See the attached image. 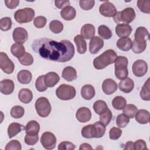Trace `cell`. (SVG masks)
Returning <instances> with one entry per match:
<instances>
[{
  "label": "cell",
  "mask_w": 150,
  "mask_h": 150,
  "mask_svg": "<svg viewBox=\"0 0 150 150\" xmlns=\"http://www.w3.org/2000/svg\"><path fill=\"white\" fill-rule=\"evenodd\" d=\"M137 6L139 11L145 13H150V1L149 0H138Z\"/></svg>",
  "instance_id": "42"
},
{
  "label": "cell",
  "mask_w": 150,
  "mask_h": 150,
  "mask_svg": "<svg viewBox=\"0 0 150 150\" xmlns=\"http://www.w3.org/2000/svg\"><path fill=\"white\" fill-rule=\"evenodd\" d=\"M122 134V130L117 127H112L110 129L109 137L111 139H118Z\"/></svg>",
  "instance_id": "50"
},
{
  "label": "cell",
  "mask_w": 150,
  "mask_h": 150,
  "mask_svg": "<svg viewBox=\"0 0 150 150\" xmlns=\"http://www.w3.org/2000/svg\"><path fill=\"white\" fill-rule=\"evenodd\" d=\"M117 83L111 79H106L102 83V90L107 95H111L117 90Z\"/></svg>",
  "instance_id": "13"
},
{
  "label": "cell",
  "mask_w": 150,
  "mask_h": 150,
  "mask_svg": "<svg viewBox=\"0 0 150 150\" xmlns=\"http://www.w3.org/2000/svg\"><path fill=\"white\" fill-rule=\"evenodd\" d=\"M32 78L30 71L27 70H22L17 74V79L18 81L22 84H27L29 83Z\"/></svg>",
  "instance_id": "29"
},
{
  "label": "cell",
  "mask_w": 150,
  "mask_h": 150,
  "mask_svg": "<svg viewBox=\"0 0 150 150\" xmlns=\"http://www.w3.org/2000/svg\"><path fill=\"white\" fill-rule=\"evenodd\" d=\"M112 112L110 109H107L105 112L100 114V121L104 125H108L112 119Z\"/></svg>",
  "instance_id": "44"
},
{
  "label": "cell",
  "mask_w": 150,
  "mask_h": 150,
  "mask_svg": "<svg viewBox=\"0 0 150 150\" xmlns=\"http://www.w3.org/2000/svg\"><path fill=\"white\" fill-rule=\"evenodd\" d=\"M47 22V19L45 16H38L34 19L33 24L37 28H43Z\"/></svg>",
  "instance_id": "52"
},
{
  "label": "cell",
  "mask_w": 150,
  "mask_h": 150,
  "mask_svg": "<svg viewBox=\"0 0 150 150\" xmlns=\"http://www.w3.org/2000/svg\"><path fill=\"white\" fill-rule=\"evenodd\" d=\"M60 80V77L55 72L50 71L45 75V82L47 87H54Z\"/></svg>",
  "instance_id": "21"
},
{
  "label": "cell",
  "mask_w": 150,
  "mask_h": 150,
  "mask_svg": "<svg viewBox=\"0 0 150 150\" xmlns=\"http://www.w3.org/2000/svg\"><path fill=\"white\" fill-rule=\"evenodd\" d=\"M81 135L86 138H96V131L93 124H88L83 127L81 129Z\"/></svg>",
  "instance_id": "32"
},
{
  "label": "cell",
  "mask_w": 150,
  "mask_h": 150,
  "mask_svg": "<svg viewBox=\"0 0 150 150\" xmlns=\"http://www.w3.org/2000/svg\"><path fill=\"white\" fill-rule=\"evenodd\" d=\"M146 47V42H138L134 40L132 42L131 49L135 53H142Z\"/></svg>",
  "instance_id": "37"
},
{
  "label": "cell",
  "mask_w": 150,
  "mask_h": 150,
  "mask_svg": "<svg viewBox=\"0 0 150 150\" xmlns=\"http://www.w3.org/2000/svg\"><path fill=\"white\" fill-rule=\"evenodd\" d=\"M75 148L76 146L73 143L68 141H63L58 145L59 150H73Z\"/></svg>",
  "instance_id": "54"
},
{
  "label": "cell",
  "mask_w": 150,
  "mask_h": 150,
  "mask_svg": "<svg viewBox=\"0 0 150 150\" xmlns=\"http://www.w3.org/2000/svg\"><path fill=\"white\" fill-rule=\"evenodd\" d=\"M117 47L122 51L129 50L132 47V40L129 38H120L117 42Z\"/></svg>",
  "instance_id": "31"
},
{
  "label": "cell",
  "mask_w": 150,
  "mask_h": 150,
  "mask_svg": "<svg viewBox=\"0 0 150 150\" xmlns=\"http://www.w3.org/2000/svg\"><path fill=\"white\" fill-rule=\"evenodd\" d=\"M74 42L77 47V51L80 54H84L87 50V43L85 39L80 35L74 38Z\"/></svg>",
  "instance_id": "28"
},
{
  "label": "cell",
  "mask_w": 150,
  "mask_h": 150,
  "mask_svg": "<svg viewBox=\"0 0 150 150\" xmlns=\"http://www.w3.org/2000/svg\"><path fill=\"white\" fill-rule=\"evenodd\" d=\"M93 107L95 112L99 115L105 112L108 109V107L105 101L101 100L95 101Z\"/></svg>",
  "instance_id": "36"
},
{
  "label": "cell",
  "mask_w": 150,
  "mask_h": 150,
  "mask_svg": "<svg viewBox=\"0 0 150 150\" xmlns=\"http://www.w3.org/2000/svg\"><path fill=\"white\" fill-rule=\"evenodd\" d=\"M5 5L7 8L9 9H14L18 6L19 4V1L18 0H5Z\"/></svg>",
  "instance_id": "57"
},
{
  "label": "cell",
  "mask_w": 150,
  "mask_h": 150,
  "mask_svg": "<svg viewBox=\"0 0 150 150\" xmlns=\"http://www.w3.org/2000/svg\"><path fill=\"white\" fill-rule=\"evenodd\" d=\"M135 18V12L132 8H127L122 11L117 12L113 16L114 21L117 23H129Z\"/></svg>",
  "instance_id": "4"
},
{
  "label": "cell",
  "mask_w": 150,
  "mask_h": 150,
  "mask_svg": "<svg viewBox=\"0 0 150 150\" xmlns=\"http://www.w3.org/2000/svg\"><path fill=\"white\" fill-rule=\"evenodd\" d=\"M11 52L13 56L18 59L26 53L24 46L22 44L19 43H15L11 46Z\"/></svg>",
  "instance_id": "33"
},
{
  "label": "cell",
  "mask_w": 150,
  "mask_h": 150,
  "mask_svg": "<svg viewBox=\"0 0 150 150\" xmlns=\"http://www.w3.org/2000/svg\"><path fill=\"white\" fill-rule=\"evenodd\" d=\"M0 68L6 74L13 73L15 68L13 63L4 52L0 53Z\"/></svg>",
  "instance_id": "9"
},
{
  "label": "cell",
  "mask_w": 150,
  "mask_h": 150,
  "mask_svg": "<svg viewBox=\"0 0 150 150\" xmlns=\"http://www.w3.org/2000/svg\"><path fill=\"white\" fill-rule=\"evenodd\" d=\"M35 87L39 92H43L47 90V86L45 82V75H41L38 77L35 81Z\"/></svg>",
  "instance_id": "43"
},
{
  "label": "cell",
  "mask_w": 150,
  "mask_h": 150,
  "mask_svg": "<svg viewBox=\"0 0 150 150\" xmlns=\"http://www.w3.org/2000/svg\"><path fill=\"white\" fill-rule=\"evenodd\" d=\"M60 15L66 21H71L76 17V11L73 6L69 5L62 9Z\"/></svg>",
  "instance_id": "22"
},
{
  "label": "cell",
  "mask_w": 150,
  "mask_h": 150,
  "mask_svg": "<svg viewBox=\"0 0 150 150\" xmlns=\"http://www.w3.org/2000/svg\"><path fill=\"white\" fill-rule=\"evenodd\" d=\"M93 125L95 127L96 131V138H101L105 134V125H104L100 121H97Z\"/></svg>",
  "instance_id": "47"
},
{
  "label": "cell",
  "mask_w": 150,
  "mask_h": 150,
  "mask_svg": "<svg viewBox=\"0 0 150 150\" xmlns=\"http://www.w3.org/2000/svg\"><path fill=\"white\" fill-rule=\"evenodd\" d=\"M23 129H25V126H23V125L17 122L11 123L8 126L7 129L9 138H12Z\"/></svg>",
  "instance_id": "30"
},
{
  "label": "cell",
  "mask_w": 150,
  "mask_h": 150,
  "mask_svg": "<svg viewBox=\"0 0 150 150\" xmlns=\"http://www.w3.org/2000/svg\"><path fill=\"white\" fill-rule=\"evenodd\" d=\"M93 148L91 146L87 143H83L81 144L80 146L79 147V149L84 150V149H92Z\"/></svg>",
  "instance_id": "59"
},
{
  "label": "cell",
  "mask_w": 150,
  "mask_h": 150,
  "mask_svg": "<svg viewBox=\"0 0 150 150\" xmlns=\"http://www.w3.org/2000/svg\"><path fill=\"white\" fill-rule=\"evenodd\" d=\"M94 0H88V1H80L79 5L80 8L85 11H88L93 8L94 6Z\"/></svg>",
  "instance_id": "51"
},
{
  "label": "cell",
  "mask_w": 150,
  "mask_h": 150,
  "mask_svg": "<svg viewBox=\"0 0 150 150\" xmlns=\"http://www.w3.org/2000/svg\"><path fill=\"white\" fill-rule=\"evenodd\" d=\"M103 46V40L98 36H94L91 39L89 43V51L91 54H96Z\"/></svg>",
  "instance_id": "15"
},
{
  "label": "cell",
  "mask_w": 150,
  "mask_h": 150,
  "mask_svg": "<svg viewBox=\"0 0 150 150\" xmlns=\"http://www.w3.org/2000/svg\"><path fill=\"white\" fill-rule=\"evenodd\" d=\"M24 130L26 134L38 135L40 131V125L36 121L31 120L27 123Z\"/></svg>",
  "instance_id": "24"
},
{
  "label": "cell",
  "mask_w": 150,
  "mask_h": 150,
  "mask_svg": "<svg viewBox=\"0 0 150 150\" xmlns=\"http://www.w3.org/2000/svg\"><path fill=\"white\" fill-rule=\"evenodd\" d=\"M32 48L42 57L57 62L70 60L75 52L73 44L68 40L57 42L46 38L35 40Z\"/></svg>",
  "instance_id": "1"
},
{
  "label": "cell",
  "mask_w": 150,
  "mask_h": 150,
  "mask_svg": "<svg viewBox=\"0 0 150 150\" xmlns=\"http://www.w3.org/2000/svg\"><path fill=\"white\" fill-rule=\"evenodd\" d=\"M149 33L146 28L139 26L137 28L134 34V40L138 42H146L149 39Z\"/></svg>",
  "instance_id": "19"
},
{
  "label": "cell",
  "mask_w": 150,
  "mask_h": 150,
  "mask_svg": "<svg viewBox=\"0 0 150 150\" xmlns=\"http://www.w3.org/2000/svg\"><path fill=\"white\" fill-rule=\"evenodd\" d=\"M146 149H148L146 147V144L143 139H138L134 142V149L141 150Z\"/></svg>",
  "instance_id": "55"
},
{
  "label": "cell",
  "mask_w": 150,
  "mask_h": 150,
  "mask_svg": "<svg viewBox=\"0 0 150 150\" xmlns=\"http://www.w3.org/2000/svg\"><path fill=\"white\" fill-rule=\"evenodd\" d=\"M122 110L123 114L128 116L129 118H133L135 117V115L138 111V108L134 104H129L126 105Z\"/></svg>",
  "instance_id": "39"
},
{
  "label": "cell",
  "mask_w": 150,
  "mask_h": 150,
  "mask_svg": "<svg viewBox=\"0 0 150 150\" xmlns=\"http://www.w3.org/2000/svg\"><path fill=\"white\" fill-rule=\"evenodd\" d=\"M39 140V136L38 135H29L26 134L25 137V142L28 145H35Z\"/></svg>",
  "instance_id": "53"
},
{
  "label": "cell",
  "mask_w": 150,
  "mask_h": 150,
  "mask_svg": "<svg viewBox=\"0 0 150 150\" xmlns=\"http://www.w3.org/2000/svg\"><path fill=\"white\" fill-rule=\"evenodd\" d=\"M62 77L68 81L76 80L77 77L76 70L71 66L66 67L63 70Z\"/></svg>",
  "instance_id": "26"
},
{
  "label": "cell",
  "mask_w": 150,
  "mask_h": 150,
  "mask_svg": "<svg viewBox=\"0 0 150 150\" xmlns=\"http://www.w3.org/2000/svg\"><path fill=\"white\" fill-rule=\"evenodd\" d=\"M95 94L94 88L91 84H86L81 88V95L82 97L86 100L92 99L94 97Z\"/></svg>",
  "instance_id": "25"
},
{
  "label": "cell",
  "mask_w": 150,
  "mask_h": 150,
  "mask_svg": "<svg viewBox=\"0 0 150 150\" xmlns=\"http://www.w3.org/2000/svg\"><path fill=\"white\" fill-rule=\"evenodd\" d=\"M132 70L135 76L142 77L148 71L147 63L142 59L137 60L132 64Z\"/></svg>",
  "instance_id": "10"
},
{
  "label": "cell",
  "mask_w": 150,
  "mask_h": 150,
  "mask_svg": "<svg viewBox=\"0 0 150 150\" xmlns=\"http://www.w3.org/2000/svg\"><path fill=\"white\" fill-rule=\"evenodd\" d=\"M115 76L119 79L122 80L128 75L127 66L128 64V59L122 56H117L115 60Z\"/></svg>",
  "instance_id": "3"
},
{
  "label": "cell",
  "mask_w": 150,
  "mask_h": 150,
  "mask_svg": "<svg viewBox=\"0 0 150 150\" xmlns=\"http://www.w3.org/2000/svg\"><path fill=\"white\" fill-rule=\"evenodd\" d=\"M126 105L127 101L125 98L122 96H116L112 101V105L115 110H122Z\"/></svg>",
  "instance_id": "35"
},
{
  "label": "cell",
  "mask_w": 150,
  "mask_h": 150,
  "mask_svg": "<svg viewBox=\"0 0 150 150\" xmlns=\"http://www.w3.org/2000/svg\"><path fill=\"white\" fill-rule=\"evenodd\" d=\"M80 33L84 39H91L95 35V28L92 24H85L81 27Z\"/></svg>",
  "instance_id": "20"
},
{
  "label": "cell",
  "mask_w": 150,
  "mask_h": 150,
  "mask_svg": "<svg viewBox=\"0 0 150 150\" xmlns=\"http://www.w3.org/2000/svg\"><path fill=\"white\" fill-rule=\"evenodd\" d=\"M24 113L25 110L21 105L13 106L10 111L11 116L14 118H20L22 117Z\"/></svg>",
  "instance_id": "41"
},
{
  "label": "cell",
  "mask_w": 150,
  "mask_h": 150,
  "mask_svg": "<svg viewBox=\"0 0 150 150\" xmlns=\"http://www.w3.org/2000/svg\"><path fill=\"white\" fill-rule=\"evenodd\" d=\"M18 60L23 66H30L33 63V57L29 53H25L22 56L18 58Z\"/></svg>",
  "instance_id": "46"
},
{
  "label": "cell",
  "mask_w": 150,
  "mask_h": 150,
  "mask_svg": "<svg viewBox=\"0 0 150 150\" xmlns=\"http://www.w3.org/2000/svg\"><path fill=\"white\" fill-rule=\"evenodd\" d=\"M135 120L139 124H148L149 122V118L150 115L148 111L141 109L138 110L135 115Z\"/></svg>",
  "instance_id": "23"
},
{
  "label": "cell",
  "mask_w": 150,
  "mask_h": 150,
  "mask_svg": "<svg viewBox=\"0 0 150 150\" xmlns=\"http://www.w3.org/2000/svg\"><path fill=\"white\" fill-rule=\"evenodd\" d=\"M117 56L114 50H107L94 59L93 66L97 70L103 69L107 66L114 63Z\"/></svg>",
  "instance_id": "2"
},
{
  "label": "cell",
  "mask_w": 150,
  "mask_h": 150,
  "mask_svg": "<svg viewBox=\"0 0 150 150\" xmlns=\"http://www.w3.org/2000/svg\"><path fill=\"white\" fill-rule=\"evenodd\" d=\"M35 11L31 8H25L17 10L14 13V19L19 23H28L33 20Z\"/></svg>",
  "instance_id": "6"
},
{
  "label": "cell",
  "mask_w": 150,
  "mask_h": 150,
  "mask_svg": "<svg viewBox=\"0 0 150 150\" xmlns=\"http://www.w3.org/2000/svg\"><path fill=\"white\" fill-rule=\"evenodd\" d=\"M40 142L46 149H53L56 146V138L53 133L49 131L45 132L41 136Z\"/></svg>",
  "instance_id": "8"
},
{
  "label": "cell",
  "mask_w": 150,
  "mask_h": 150,
  "mask_svg": "<svg viewBox=\"0 0 150 150\" xmlns=\"http://www.w3.org/2000/svg\"><path fill=\"white\" fill-rule=\"evenodd\" d=\"M55 6L59 9H63L64 7L70 5V1L69 0H56L54 1Z\"/></svg>",
  "instance_id": "56"
},
{
  "label": "cell",
  "mask_w": 150,
  "mask_h": 150,
  "mask_svg": "<svg viewBox=\"0 0 150 150\" xmlns=\"http://www.w3.org/2000/svg\"><path fill=\"white\" fill-rule=\"evenodd\" d=\"M77 120L82 123L89 121L91 117V112L90 110L87 107H81L77 110L76 113Z\"/></svg>",
  "instance_id": "14"
},
{
  "label": "cell",
  "mask_w": 150,
  "mask_h": 150,
  "mask_svg": "<svg viewBox=\"0 0 150 150\" xmlns=\"http://www.w3.org/2000/svg\"><path fill=\"white\" fill-rule=\"evenodd\" d=\"M5 149L6 150L14 149V150H21L22 149L21 144L19 141L16 139L11 140L6 145Z\"/></svg>",
  "instance_id": "49"
},
{
  "label": "cell",
  "mask_w": 150,
  "mask_h": 150,
  "mask_svg": "<svg viewBox=\"0 0 150 150\" xmlns=\"http://www.w3.org/2000/svg\"><path fill=\"white\" fill-rule=\"evenodd\" d=\"M129 122V118L124 114H119L116 118V124L120 128H124Z\"/></svg>",
  "instance_id": "45"
},
{
  "label": "cell",
  "mask_w": 150,
  "mask_h": 150,
  "mask_svg": "<svg viewBox=\"0 0 150 150\" xmlns=\"http://www.w3.org/2000/svg\"><path fill=\"white\" fill-rule=\"evenodd\" d=\"M56 94L58 98L62 100H69L75 97L76 91L73 86L62 84L56 89Z\"/></svg>",
  "instance_id": "5"
},
{
  "label": "cell",
  "mask_w": 150,
  "mask_h": 150,
  "mask_svg": "<svg viewBox=\"0 0 150 150\" xmlns=\"http://www.w3.org/2000/svg\"><path fill=\"white\" fill-rule=\"evenodd\" d=\"M49 29L54 33H59L63 29V25L58 20H53L50 22Z\"/></svg>",
  "instance_id": "40"
},
{
  "label": "cell",
  "mask_w": 150,
  "mask_h": 150,
  "mask_svg": "<svg viewBox=\"0 0 150 150\" xmlns=\"http://www.w3.org/2000/svg\"><path fill=\"white\" fill-rule=\"evenodd\" d=\"M98 34L104 39H110L112 36V32L105 25H100L98 28Z\"/></svg>",
  "instance_id": "38"
},
{
  "label": "cell",
  "mask_w": 150,
  "mask_h": 150,
  "mask_svg": "<svg viewBox=\"0 0 150 150\" xmlns=\"http://www.w3.org/2000/svg\"><path fill=\"white\" fill-rule=\"evenodd\" d=\"M19 100L24 104H28L31 102L33 98V93L28 88H22L18 93Z\"/></svg>",
  "instance_id": "27"
},
{
  "label": "cell",
  "mask_w": 150,
  "mask_h": 150,
  "mask_svg": "<svg viewBox=\"0 0 150 150\" xmlns=\"http://www.w3.org/2000/svg\"><path fill=\"white\" fill-rule=\"evenodd\" d=\"M15 88V84L12 80L4 79L0 82L1 93L5 95H9L13 93Z\"/></svg>",
  "instance_id": "17"
},
{
  "label": "cell",
  "mask_w": 150,
  "mask_h": 150,
  "mask_svg": "<svg viewBox=\"0 0 150 150\" xmlns=\"http://www.w3.org/2000/svg\"><path fill=\"white\" fill-rule=\"evenodd\" d=\"M123 145L124 146V149H134V142L132 141H128Z\"/></svg>",
  "instance_id": "58"
},
{
  "label": "cell",
  "mask_w": 150,
  "mask_h": 150,
  "mask_svg": "<svg viewBox=\"0 0 150 150\" xmlns=\"http://www.w3.org/2000/svg\"><path fill=\"white\" fill-rule=\"evenodd\" d=\"M134 87V82L129 77H125L121 80L118 84V88L120 91L125 93H130Z\"/></svg>",
  "instance_id": "18"
},
{
  "label": "cell",
  "mask_w": 150,
  "mask_h": 150,
  "mask_svg": "<svg viewBox=\"0 0 150 150\" xmlns=\"http://www.w3.org/2000/svg\"><path fill=\"white\" fill-rule=\"evenodd\" d=\"M36 111L38 114L42 117H47L51 112V105L48 100L45 97H40L38 98L35 104Z\"/></svg>",
  "instance_id": "7"
},
{
  "label": "cell",
  "mask_w": 150,
  "mask_h": 150,
  "mask_svg": "<svg viewBox=\"0 0 150 150\" xmlns=\"http://www.w3.org/2000/svg\"><path fill=\"white\" fill-rule=\"evenodd\" d=\"M132 31V27L127 23L117 24L115 26V33L120 38H128Z\"/></svg>",
  "instance_id": "16"
},
{
  "label": "cell",
  "mask_w": 150,
  "mask_h": 150,
  "mask_svg": "<svg viewBox=\"0 0 150 150\" xmlns=\"http://www.w3.org/2000/svg\"><path fill=\"white\" fill-rule=\"evenodd\" d=\"M149 78L145 82L143 86L142 87L141 90L140 91V97L141 98L145 101L150 100V86H149Z\"/></svg>",
  "instance_id": "34"
},
{
  "label": "cell",
  "mask_w": 150,
  "mask_h": 150,
  "mask_svg": "<svg viewBox=\"0 0 150 150\" xmlns=\"http://www.w3.org/2000/svg\"><path fill=\"white\" fill-rule=\"evenodd\" d=\"M99 12L101 15L110 18L115 15L117 12V9L113 4L109 1H105L100 5Z\"/></svg>",
  "instance_id": "11"
},
{
  "label": "cell",
  "mask_w": 150,
  "mask_h": 150,
  "mask_svg": "<svg viewBox=\"0 0 150 150\" xmlns=\"http://www.w3.org/2000/svg\"><path fill=\"white\" fill-rule=\"evenodd\" d=\"M12 21L10 17H4L0 20V29L2 31H7L11 28Z\"/></svg>",
  "instance_id": "48"
},
{
  "label": "cell",
  "mask_w": 150,
  "mask_h": 150,
  "mask_svg": "<svg viewBox=\"0 0 150 150\" xmlns=\"http://www.w3.org/2000/svg\"><path fill=\"white\" fill-rule=\"evenodd\" d=\"M12 37L16 43L23 44L28 38V33L25 29L22 27H17L13 31Z\"/></svg>",
  "instance_id": "12"
}]
</instances>
